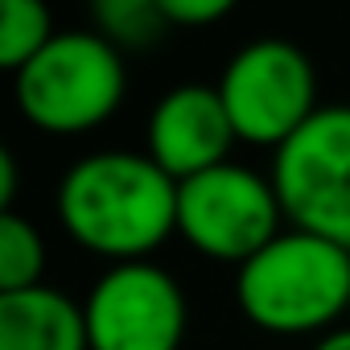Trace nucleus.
Masks as SVG:
<instances>
[{
    "instance_id": "nucleus-1",
    "label": "nucleus",
    "mask_w": 350,
    "mask_h": 350,
    "mask_svg": "<svg viewBox=\"0 0 350 350\" xmlns=\"http://www.w3.org/2000/svg\"><path fill=\"white\" fill-rule=\"evenodd\" d=\"M58 219L91 256L148 260L178 231V182L148 152H87L58 182Z\"/></svg>"
},
{
    "instance_id": "nucleus-2",
    "label": "nucleus",
    "mask_w": 350,
    "mask_h": 350,
    "mask_svg": "<svg viewBox=\"0 0 350 350\" xmlns=\"http://www.w3.org/2000/svg\"><path fill=\"white\" fill-rule=\"evenodd\" d=\"M239 313L268 334H317L329 329L350 305V247L309 235L280 231L260 247L235 276Z\"/></svg>"
},
{
    "instance_id": "nucleus-3",
    "label": "nucleus",
    "mask_w": 350,
    "mask_h": 350,
    "mask_svg": "<svg viewBox=\"0 0 350 350\" xmlns=\"http://www.w3.org/2000/svg\"><path fill=\"white\" fill-rule=\"evenodd\" d=\"M13 79L21 116L50 136H83L107 124L128 91L124 54L95 29L54 33Z\"/></svg>"
},
{
    "instance_id": "nucleus-4",
    "label": "nucleus",
    "mask_w": 350,
    "mask_h": 350,
    "mask_svg": "<svg viewBox=\"0 0 350 350\" xmlns=\"http://www.w3.org/2000/svg\"><path fill=\"white\" fill-rule=\"evenodd\" d=\"M272 190L297 231L350 247V103L317 107L272 152Z\"/></svg>"
},
{
    "instance_id": "nucleus-5",
    "label": "nucleus",
    "mask_w": 350,
    "mask_h": 350,
    "mask_svg": "<svg viewBox=\"0 0 350 350\" xmlns=\"http://www.w3.org/2000/svg\"><path fill=\"white\" fill-rule=\"evenodd\" d=\"M280 223L272 178L247 165L223 161L178 182V235L206 260L239 268L280 235Z\"/></svg>"
},
{
    "instance_id": "nucleus-6",
    "label": "nucleus",
    "mask_w": 350,
    "mask_h": 350,
    "mask_svg": "<svg viewBox=\"0 0 350 350\" xmlns=\"http://www.w3.org/2000/svg\"><path fill=\"white\" fill-rule=\"evenodd\" d=\"M219 99L243 144L276 152L317 111V75L297 42L256 38L223 66Z\"/></svg>"
},
{
    "instance_id": "nucleus-7",
    "label": "nucleus",
    "mask_w": 350,
    "mask_h": 350,
    "mask_svg": "<svg viewBox=\"0 0 350 350\" xmlns=\"http://www.w3.org/2000/svg\"><path fill=\"white\" fill-rule=\"evenodd\" d=\"M91 350H178L186 338V293L152 260L111 264L83 301Z\"/></svg>"
},
{
    "instance_id": "nucleus-8",
    "label": "nucleus",
    "mask_w": 350,
    "mask_h": 350,
    "mask_svg": "<svg viewBox=\"0 0 350 350\" xmlns=\"http://www.w3.org/2000/svg\"><path fill=\"white\" fill-rule=\"evenodd\" d=\"M235 140L239 136L219 99V87H202V83H182L165 91L144 128V152L173 182H186L194 173L231 161Z\"/></svg>"
},
{
    "instance_id": "nucleus-9",
    "label": "nucleus",
    "mask_w": 350,
    "mask_h": 350,
    "mask_svg": "<svg viewBox=\"0 0 350 350\" xmlns=\"http://www.w3.org/2000/svg\"><path fill=\"white\" fill-rule=\"evenodd\" d=\"M0 350H91L83 305L50 284L0 293Z\"/></svg>"
},
{
    "instance_id": "nucleus-10",
    "label": "nucleus",
    "mask_w": 350,
    "mask_h": 350,
    "mask_svg": "<svg viewBox=\"0 0 350 350\" xmlns=\"http://www.w3.org/2000/svg\"><path fill=\"white\" fill-rule=\"evenodd\" d=\"M54 33L58 29L46 0H0V70L17 75Z\"/></svg>"
},
{
    "instance_id": "nucleus-11",
    "label": "nucleus",
    "mask_w": 350,
    "mask_h": 350,
    "mask_svg": "<svg viewBox=\"0 0 350 350\" xmlns=\"http://www.w3.org/2000/svg\"><path fill=\"white\" fill-rule=\"evenodd\" d=\"M42 276H46L42 231L17 211H0V293L33 288L42 284Z\"/></svg>"
},
{
    "instance_id": "nucleus-12",
    "label": "nucleus",
    "mask_w": 350,
    "mask_h": 350,
    "mask_svg": "<svg viewBox=\"0 0 350 350\" xmlns=\"http://www.w3.org/2000/svg\"><path fill=\"white\" fill-rule=\"evenodd\" d=\"M91 13H95V33L111 42L120 54L148 50L169 29L161 0H91Z\"/></svg>"
},
{
    "instance_id": "nucleus-13",
    "label": "nucleus",
    "mask_w": 350,
    "mask_h": 350,
    "mask_svg": "<svg viewBox=\"0 0 350 350\" xmlns=\"http://www.w3.org/2000/svg\"><path fill=\"white\" fill-rule=\"evenodd\" d=\"M239 0H161V13L169 25L182 29H206L215 21H223Z\"/></svg>"
},
{
    "instance_id": "nucleus-14",
    "label": "nucleus",
    "mask_w": 350,
    "mask_h": 350,
    "mask_svg": "<svg viewBox=\"0 0 350 350\" xmlns=\"http://www.w3.org/2000/svg\"><path fill=\"white\" fill-rule=\"evenodd\" d=\"M17 182H21V173H17V161H13L9 144L0 140V211H13V198H17Z\"/></svg>"
},
{
    "instance_id": "nucleus-15",
    "label": "nucleus",
    "mask_w": 350,
    "mask_h": 350,
    "mask_svg": "<svg viewBox=\"0 0 350 350\" xmlns=\"http://www.w3.org/2000/svg\"><path fill=\"white\" fill-rule=\"evenodd\" d=\"M313 350H350V325H334V329H325V334L317 338Z\"/></svg>"
}]
</instances>
